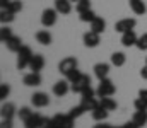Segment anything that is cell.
I'll list each match as a JSON object with an SVG mask.
<instances>
[{"instance_id": "obj_39", "label": "cell", "mask_w": 147, "mask_h": 128, "mask_svg": "<svg viewBox=\"0 0 147 128\" xmlns=\"http://www.w3.org/2000/svg\"><path fill=\"white\" fill-rule=\"evenodd\" d=\"M41 128H58V127H57V123H55V120H53V118H45L43 127H41Z\"/></svg>"}, {"instance_id": "obj_4", "label": "cell", "mask_w": 147, "mask_h": 128, "mask_svg": "<svg viewBox=\"0 0 147 128\" xmlns=\"http://www.w3.org/2000/svg\"><path fill=\"white\" fill-rule=\"evenodd\" d=\"M57 19H58V12L57 9H45L41 12V24L45 27H51L57 24Z\"/></svg>"}, {"instance_id": "obj_37", "label": "cell", "mask_w": 147, "mask_h": 128, "mask_svg": "<svg viewBox=\"0 0 147 128\" xmlns=\"http://www.w3.org/2000/svg\"><path fill=\"white\" fill-rule=\"evenodd\" d=\"M80 75H82V72H80L79 68H75V70H72V72H70V74H69V75L65 77V79H67V80H69V82L72 84V82H75V80H77V79H79Z\"/></svg>"}, {"instance_id": "obj_17", "label": "cell", "mask_w": 147, "mask_h": 128, "mask_svg": "<svg viewBox=\"0 0 147 128\" xmlns=\"http://www.w3.org/2000/svg\"><path fill=\"white\" fill-rule=\"evenodd\" d=\"M43 67H45V56L43 55H33L31 63H29L31 72H41Z\"/></svg>"}, {"instance_id": "obj_29", "label": "cell", "mask_w": 147, "mask_h": 128, "mask_svg": "<svg viewBox=\"0 0 147 128\" xmlns=\"http://www.w3.org/2000/svg\"><path fill=\"white\" fill-rule=\"evenodd\" d=\"M96 17H98V15L94 14V10H92V9H89V10H86V12L79 14V19H80L82 22H92Z\"/></svg>"}, {"instance_id": "obj_13", "label": "cell", "mask_w": 147, "mask_h": 128, "mask_svg": "<svg viewBox=\"0 0 147 128\" xmlns=\"http://www.w3.org/2000/svg\"><path fill=\"white\" fill-rule=\"evenodd\" d=\"M17 109L14 106V103H3L2 108H0V115H2V120H12L16 116Z\"/></svg>"}, {"instance_id": "obj_12", "label": "cell", "mask_w": 147, "mask_h": 128, "mask_svg": "<svg viewBox=\"0 0 147 128\" xmlns=\"http://www.w3.org/2000/svg\"><path fill=\"white\" fill-rule=\"evenodd\" d=\"M94 75L99 79V80H103V79H108V74H110V63H105V62H99V63H96L94 65Z\"/></svg>"}, {"instance_id": "obj_44", "label": "cell", "mask_w": 147, "mask_h": 128, "mask_svg": "<svg viewBox=\"0 0 147 128\" xmlns=\"http://www.w3.org/2000/svg\"><path fill=\"white\" fill-rule=\"evenodd\" d=\"M92 128H113V127H111V125H106V123H103V121H101V123H98V125H94Z\"/></svg>"}, {"instance_id": "obj_1", "label": "cell", "mask_w": 147, "mask_h": 128, "mask_svg": "<svg viewBox=\"0 0 147 128\" xmlns=\"http://www.w3.org/2000/svg\"><path fill=\"white\" fill-rule=\"evenodd\" d=\"M31 58H33V51H31L29 46L24 44V46L19 50V53H17V68H19V70H24L26 67H29Z\"/></svg>"}, {"instance_id": "obj_14", "label": "cell", "mask_w": 147, "mask_h": 128, "mask_svg": "<svg viewBox=\"0 0 147 128\" xmlns=\"http://www.w3.org/2000/svg\"><path fill=\"white\" fill-rule=\"evenodd\" d=\"M45 121V116H41L39 113H33L31 118H28L24 121V128H41Z\"/></svg>"}, {"instance_id": "obj_46", "label": "cell", "mask_w": 147, "mask_h": 128, "mask_svg": "<svg viewBox=\"0 0 147 128\" xmlns=\"http://www.w3.org/2000/svg\"><path fill=\"white\" fill-rule=\"evenodd\" d=\"M113 128H121V127H113Z\"/></svg>"}, {"instance_id": "obj_23", "label": "cell", "mask_w": 147, "mask_h": 128, "mask_svg": "<svg viewBox=\"0 0 147 128\" xmlns=\"http://www.w3.org/2000/svg\"><path fill=\"white\" fill-rule=\"evenodd\" d=\"M51 34L46 31V29H41V31H38L36 33V41L39 44H43V46H48V44H51Z\"/></svg>"}, {"instance_id": "obj_5", "label": "cell", "mask_w": 147, "mask_h": 128, "mask_svg": "<svg viewBox=\"0 0 147 128\" xmlns=\"http://www.w3.org/2000/svg\"><path fill=\"white\" fill-rule=\"evenodd\" d=\"M87 87H91V77L89 75H86V74H82L75 82L70 84V90L74 92H77V94H80L84 89H87Z\"/></svg>"}, {"instance_id": "obj_30", "label": "cell", "mask_w": 147, "mask_h": 128, "mask_svg": "<svg viewBox=\"0 0 147 128\" xmlns=\"http://www.w3.org/2000/svg\"><path fill=\"white\" fill-rule=\"evenodd\" d=\"M12 36H14V34H12V29H10L9 26H3V27L0 29V41L3 43V44L9 41Z\"/></svg>"}, {"instance_id": "obj_19", "label": "cell", "mask_w": 147, "mask_h": 128, "mask_svg": "<svg viewBox=\"0 0 147 128\" xmlns=\"http://www.w3.org/2000/svg\"><path fill=\"white\" fill-rule=\"evenodd\" d=\"M91 115H92V120L94 121H98V123H101V121H105L106 118H108V115H110V111L108 109H105L101 104L94 109V111H91Z\"/></svg>"}, {"instance_id": "obj_20", "label": "cell", "mask_w": 147, "mask_h": 128, "mask_svg": "<svg viewBox=\"0 0 147 128\" xmlns=\"http://www.w3.org/2000/svg\"><path fill=\"white\" fill-rule=\"evenodd\" d=\"M130 9L137 15H144L147 12V7H146V3H144V0H130Z\"/></svg>"}, {"instance_id": "obj_3", "label": "cell", "mask_w": 147, "mask_h": 128, "mask_svg": "<svg viewBox=\"0 0 147 128\" xmlns=\"http://www.w3.org/2000/svg\"><path fill=\"white\" fill-rule=\"evenodd\" d=\"M77 65H79V62H77V58H75V56H65V58L58 63V72H60V74H63V75L67 77L72 70L77 68Z\"/></svg>"}, {"instance_id": "obj_21", "label": "cell", "mask_w": 147, "mask_h": 128, "mask_svg": "<svg viewBox=\"0 0 147 128\" xmlns=\"http://www.w3.org/2000/svg\"><path fill=\"white\" fill-rule=\"evenodd\" d=\"M105 29H106V21L103 19V17H96L92 22H91V31H94V33H98V34H101V33H105Z\"/></svg>"}, {"instance_id": "obj_25", "label": "cell", "mask_w": 147, "mask_h": 128, "mask_svg": "<svg viewBox=\"0 0 147 128\" xmlns=\"http://www.w3.org/2000/svg\"><path fill=\"white\" fill-rule=\"evenodd\" d=\"M125 62H127V55H125V53L115 51V53L111 55V65H115V67H123Z\"/></svg>"}, {"instance_id": "obj_18", "label": "cell", "mask_w": 147, "mask_h": 128, "mask_svg": "<svg viewBox=\"0 0 147 128\" xmlns=\"http://www.w3.org/2000/svg\"><path fill=\"white\" fill-rule=\"evenodd\" d=\"M5 46H7L9 51H12V53H19V50H21L24 44H22V40H21L19 36H12L9 41L5 43Z\"/></svg>"}, {"instance_id": "obj_22", "label": "cell", "mask_w": 147, "mask_h": 128, "mask_svg": "<svg viewBox=\"0 0 147 128\" xmlns=\"http://www.w3.org/2000/svg\"><path fill=\"white\" fill-rule=\"evenodd\" d=\"M80 104L84 106L86 111H94L99 106V101L96 97H80Z\"/></svg>"}, {"instance_id": "obj_28", "label": "cell", "mask_w": 147, "mask_h": 128, "mask_svg": "<svg viewBox=\"0 0 147 128\" xmlns=\"http://www.w3.org/2000/svg\"><path fill=\"white\" fill-rule=\"evenodd\" d=\"M34 111H31V108H28V106H22L21 109H17V116H19V120L24 123L28 118H31V115H33Z\"/></svg>"}, {"instance_id": "obj_38", "label": "cell", "mask_w": 147, "mask_h": 128, "mask_svg": "<svg viewBox=\"0 0 147 128\" xmlns=\"http://www.w3.org/2000/svg\"><path fill=\"white\" fill-rule=\"evenodd\" d=\"M80 96H82V97H94V96H98V94H96V90H94L92 87H87V89H84V90L80 92Z\"/></svg>"}, {"instance_id": "obj_33", "label": "cell", "mask_w": 147, "mask_h": 128, "mask_svg": "<svg viewBox=\"0 0 147 128\" xmlns=\"http://www.w3.org/2000/svg\"><path fill=\"white\" fill-rule=\"evenodd\" d=\"M9 10H10V12H14V14L21 12V10H22V2H21V0H10Z\"/></svg>"}, {"instance_id": "obj_41", "label": "cell", "mask_w": 147, "mask_h": 128, "mask_svg": "<svg viewBox=\"0 0 147 128\" xmlns=\"http://www.w3.org/2000/svg\"><path fill=\"white\" fill-rule=\"evenodd\" d=\"M139 97L144 99V101L147 103V89H140V90H139Z\"/></svg>"}, {"instance_id": "obj_7", "label": "cell", "mask_w": 147, "mask_h": 128, "mask_svg": "<svg viewBox=\"0 0 147 128\" xmlns=\"http://www.w3.org/2000/svg\"><path fill=\"white\" fill-rule=\"evenodd\" d=\"M31 104L34 106V108H46L48 104H50V97H48V94L46 92H34L33 96H31Z\"/></svg>"}, {"instance_id": "obj_34", "label": "cell", "mask_w": 147, "mask_h": 128, "mask_svg": "<svg viewBox=\"0 0 147 128\" xmlns=\"http://www.w3.org/2000/svg\"><path fill=\"white\" fill-rule=\"evenodd\" d=\"M140 51H144L147 50V33H144L142 36H139V40H137V44H135Z\"/></svg>"}, {"instance_id": "obj_10", "label": "cell", "mask_w": 147, "mask_h": 128, "mask_svg": "<svg viewBox=\"0 0 147 128\" xmlns=\"http://www.w3.org/2000/svg\"><path fill=\"white\" fill-rule=\"evenodd\" d=\"M69 90H70V82L67 79H62V80H58V82L53 84V94L58 96V97H63Z\"/></svg>"}, {"instance_id": "obj_35", "label": "cell", "mask_w": 147, "mask_h": 128, "mask_svg": "<svg viewBox=\"0 0 147 128\" xmlns=\"http://www.w3.org/2000/svg\"><path fill=\"white\" fill-rule=\"evenodd\" d=\"M9 94H10V85L5 84V82H3V84H0V99H2V101H5Z\"/></svg>"}, {"instance_id": "obj_6", "label": "cell", "mask_w": 147, "mask_h": 128, "mask_svg": "<svg viewBox=\"0 0 147 128\" xmlns=\"http://www.w3.org/2000/svg\"><path fill=\"white\" fill-rule=\"evenodd\" d=\"M135 24H137V21H135V19H132V17H127V19H120V21L115 24V31L123 34V33H127V31H134Z\"/></svg>"}, {"instance_id": "obj_24", "label": "cell", "mask_w": 147, "mask_h": 128, "mask_svg": "<svg viewBox=\"0 0 147 128\" xmlns=\"http://www.w3.org/2000/svg\"><path fill=\"white\" fill-rule=\"evenodd\" d=\"M132 121L137 123L140 128L146 127L147 125V111H137V109H135V113H134V116H132Z\"/></svg>"}, {"instance_id": "obj_2", "label": "cell", "mask_w": 147, "mask_h": 128, "mask_svg": "<svg viewBox=\"0 0 147 128\" xmlns=\"http://www.w3.org/2000/svg\"><path fill=\"white\" fill-rule=\"evenodd\" d=\"M115 92H116V87L113 84V80H110V79L99 80V85H98V89H96L98 97H111Z\"/></svg>"}, {"instance_id": "obj_8", "label": "cell", "mask_w": 147, "mask_h": 128, "mask_svg": "<svg viewBox=\"0 0 147 128\" xmlns=\"http://www.w3.org/2000/svg\"><path fill=\"white\" fill-rule=\"evenodd\" d=\"M53 120H55V123H57L58 128H74V121H75L70 115H62V113L55 115Z\"/></svg>"}, {"instance_id": "obj_32", "label": "cell", "mask_w": 147, "mask_h": 128, "mask_svg": "<svg viewBox=\"0 0 147 128\" xmlns=\"http://www.w3.org/2000/svg\"><path fill=\"white\" fill-rule=\"evenodd\" d=\"M84 113H86V109H84V106H82V104H79V106H74L72 109L69 111V115L72 116L74 120H75V118H79V116H82Z\"/></svg>"}, {"instance_id": "obj_27", "label": "cell", "mask_w": 147, "mask_h": 128, "mask_svg": "<svg viewBox=\"0 0 147 128\" xmlns=\"http://www.w3.org/2000/svg\"><path fill=\"white\" fill-rule=\"evenodd\" d=\"M14 15H16V14L10 12L9 9H0V21H2L3 24H5V22H7V24L12 22V21H14Z\"/></svg>"}, {"instance_id": "obj_43", "label": "cell", "mask_w": 147, "mask_h": 128, "mask_svg": "<svg viewBox=\"0 0 147 128\" xmlns=\"http://www.w3.org/2000/svg\"><path fill=\"white\" fill-rule=\"evenodd\" d=\"M140 77L147 80V65H144V67H142V70H140Z\"/></svg>"}, {"instance_id": "obj_40", "label": "cell", "mask_w": 147, "mask_h": 128, "mask_svg": "<svg viewBox=\"0 0 147 128\" xmlns=\"http://www.w3.org/2000/svg\"><path fill=\"white\" fill-rule=\"evenodd\" d=\"M0 128H12V120H2Z\"/></svg>"}, {"instance_id": "obj_42", "label": "cell", "mask_w": 147, "mask_h": 128, "mask_svg": "<svg viewBox=\"0 0 147 128\" xmlns=\"http://www.w3.org/2000/svg\"><path fill=\"white\" fill-rule=\"evenodd\" d=\"M121 128H140V127H139L137 123H134V121H127V123H125Z\"/></svg>"}, {"instance_id": "obj_11", "label": "cell", "mask_w": 147, "mask_h": 128, "mask_svg": "<svg viewBox=\"0 0 147 128\" xmlns=\"http://www.w3.org/2000/svg\"><path fill=\"white\" fill-rule=\"evenodd\" d=\"M41 82H43V79H41L39 72H29L22 79V84L28 87H38V85H41Z\"/></svg>"}, {"instance_id": "obj_15", "label": "cell", "mask_w": 147, "mask_h": 128, "mask_svg": "<svg viewBox=\"0 0 147 128\" xmlns=\"http://www.w3.org/2000/svg\"><path fill=\"white\" fill-rule=\"evenodd\" d=\"M55 9L62 15H69L72 12V2L70 0H55Z\"/></svg>"}, {"instance_id": "obj_31", "label": "cell", "mask_w": 147, "mask_h": 128, "mask_svg": "<svg viewBox=\"0 0 147 128\" xmlns=\"http://www.w3.org/2000/svg\"><path fill=\"white\" fill-rule=\"evenodd\" d=\"M89 9H91V0H80V2H77V3H75V10H77L79 14H82V12L89 10Z\"/></svg>"}, {"instance_id": "obj_47", "label": "cell", "mask_w": 147, "mask_h": 128, "mask_svg": "<svg viewBox=\"0 0 147 128\" xmlns=\"http://www.w3.org/2000/svg\"><path fill=\"white\" fill-rule=\"evenodd\" d=\"M146 65H147V58H146Z\"/></svg>"}, {"instance_id": "obj_9", "label": "cell", "mask_w": 147, "mask_h": 128, "mask_svg": "<svg viewBox=\"0 0 147 128\" xmlns=\"http://www.w3.org/2000/svg\"><path fill=\"white\" fill-rule=\"evenodd\" d=\"M82 41L87 48H96L99 43H101V34L94 33V31H87L84 36H82Z\"/></svg>"}, {"instance_id": "obj_45", "label": "cell", "mask_w": 147, "mask_h": 128, "mask_svg": "<svg viewBox=\"0 0 147 128\" xmlns=\"http://www.w3.org/2000/svg\"><path fill=\"white\" fill-rule=\"evenodd\" d=\"M70 2H75V3H77V2H80V0H70Z\"/></svg>"}, {"instance_id": "obj_36", "label": "cell", "mask_w": 147, "mask_h": 128, "mask_svg": "<svg viewBox=\"0 0 147 128\" xmlns=\"http://www.w3.org/2000/svg\"><path fill=\"white\" fill-rule=\"evenodd\" d=\"M134 106H135V109H137V111H147V103L144 101V99H140V97H137V99H135Z\"/></svg>"}, {"instance_id": "obj_26", "label": "cell", "mask_w": 147, "mask_h": 128, "mask_svg": "<svg viewBox=\"0 0 147 128\" xmlns=\"http://www.w3.org/2000/svg\"><path fill=\"white\" fill-rule=\"evenodd\" d=\"M99 104H101L105 109H108V111L116 109V101L111 99V97H101V99H99Z\"/></svg>"}, {"instance_id": "obj_16", "label": "cell", "mask_w": 147, "mask_h": 128, "mask_svg": "<svg viewBox=\"0 0 147 128\" xmlns=\"http://www.w3.org/2000/svg\"><path fill=\"white\" fill-rule=\"evenodd\" d=\"M137 40H139V36L135 34V31H127V33L121 34V44L127 46V48L135 46L137 44Z\"/></svg>"}]
</instances>
